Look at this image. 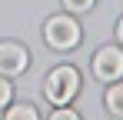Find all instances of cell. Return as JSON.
I'll use <instances>...</instances> for the list:
<instances>
[{
    "label": "cell",
    "instance_id": "obj_1",
    "mask_svg": "<svg viewBox=\"0 0 123 120\" xmlns=\"http://www.w3.org/2000/svg\"><path fill=\"white\" fill-rule=\"evenodd\" d=\"M77 90H80V73L73 70V67H57V70H50L47 73V83H43V93L47 100L53 103V107H63V103H70V100L77 97Z\"/></svg>",
    "mask_w": 123,
    "mask_h": 120
},
{
    "label": "cell",
    "instance_id": "obj_2",
    "mask_svg": "<svg viewBox=\"0 0 123 120\" xmlns=\"http://www.w3.org/2000/svg\"><path fill=\"white\" fill-rule=\"evenodd\" d=\"M43 40H47V47H53V50H73V47L80 43V27H77L73 17L57 13V17H50L43 23Z\"/></svg>",
    "mask_w": 123,
    "mask_h": 120
},
{
    "label": "cell",
    "instance_id": "obj_3",
    "mask_svg": "<svg viewBox=\"0 0 123 120\" xmlns=\"http://www.w3.org/2000/svg\"><path fill=\"white\" fill-rule=\"evenodd\" d=\"M93 77L103 80V83H113V80L123 77V50L120 47H100L93 53Z\"/></svg>",
    "mask_w": 123,
    "mask_h": 120
},
{
    "label": "cell",
    "instance_id": "obj_4",
    "mask_svg": "<svg viewBox=\"0 0 123 120\" xmlns=\"http://www.w3.org/2000/svg\"><path fill=\"white\" fill-rule=\"evenodd\" d=\"M27 63H30V53L20 43H13V40L0 43V77H17L27 70Z\"/></svg>",
    "mask_w": 123,
    "mask_h": 120
},
{
    "label": "cell",
    "instance_id": "obj_5",
    "mask_svg": "<svg viewBox=\"0 0 123 120\" xmlns=\"http://www.w3.org/2000/svg\"><path fill=\"white\" fill-rule=\"evenodd\" d=\"M103 100H106V110H110L113 117H123V80H113Z\"/></svg>",
    "mask_w": 123,
    "mask_h": 120
},
{
    "label": "cell",
    "instance_id": "obj_6",
    "mask_svg": "<svg viewBox=\"0 0 123 120\" xmlns=\"http://www.w3.org/2000/svg\"><path fill=\"white\" fill-rule=\"evenodd\" d=\"M7 120H40V117H37V110L30 103H17V107L7 110Z\"/></svg>",
    "mask_w": 123,
    "mask_h": 120
},
{
    "label": "cell",
    "instance_id": "obj_7",
    "mask_svg": "<svg viewBox=\"0 0 123 120\" xmlns=\"http://www.w3.org/2000/svg\"><path fill=\"white\" fill-rule=\"evenodd\" d=\"M50 120H80V113H77V110H70V107L63 103V107H53Z\"/></svg>",
    "mask_w": 123,
    "mask_h": 120
},
{
    "label": "cell",
    "instance_id": "obj_8",
    "mask_svg": "<svg viewBox=\"0 0 123 120\" xmlns=\"http://www.w3.org/2000/svg\"><path fill=\"white\" fill-rule=\"evenodd\" d=\"M97 0H63V7L67 10H73V13H83V10H90Z\"/></svg>",
    "mask_w": 123,
    "mask_h": 120
},
{
    "label": "cell",
    "instance_id": "obj_9",
    "mask_svg": "<svg viewBox=\"0 0 123 120\" xmlns=\"http://www.w3.org/2000/svg\"><path fill=\"white\" fill-rule=\"evenodd\" d=\"M10 97H13V87H10V80H7V77H0V110L10 103Z\"/></svg>",
    "mask_w": 123,
    "mask_h": 120
},
{
    "label": "cell",
    "instance_id": "obj_10",
    "mask_svg": "<svg viewBox=\"0 0 123 120\" xmlns=\"http://www.w3.org/2000/svg\"><path fill=\"white\" fill-rule=\"evenodd\" d=\"M117 37H120V43H123V17H120V23H117Z\"/></svg>",
    "mask_w": 123,
    "mask_h": 120
}]
</instances>
